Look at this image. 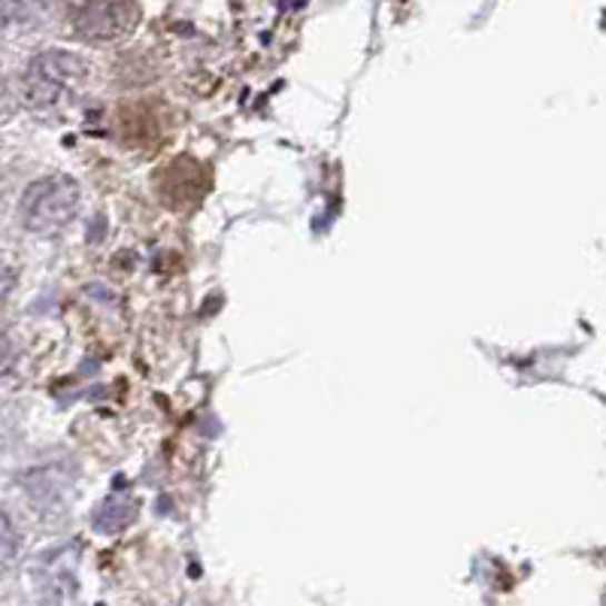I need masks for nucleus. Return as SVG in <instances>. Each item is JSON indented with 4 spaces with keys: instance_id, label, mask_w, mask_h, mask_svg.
Segmentation results:
<instances>
[{
    "instance_id": "5",
    "label": "nucleus",
    "mask_w": 606,
    "mask_h": 606,
    "mask_svg": "<svg viewBox=\"0 0 606 606\" xmlns=\"http://www.w3.org/2000/svg\"><path fill=\"white\" fill-rule=\"evenodd\" d=\"M22 485L31 504L37 509H58L64 504L67 491H70V483H67V474L56 470V467H37L31 474L22 476Z\"/></svg>"
},
{
    "instance_id": "8",
    "label": "nucleus",
    "mask_w": 606,
    "mask_h": 606,
    "mask_svg": "<svg viewBox=\"0 0 606 606\" xmlns=\"http://www.w3.org/2000/svg\"><path fill=\"white\" fill-rule=\"evenodd\" d=\"M12 540H16V534H12V518L10 513H3V558H7V564L12 562Z\"/></svg>"
},
{
    "instance_id": "1",
    "label": "nucleus",
    "mask_w": 606,
    "mask_h": 606,
    "mask_svg": "<svg viewBox=\"0 0 606 606\" xmlns=\"http://www.w3.org/2000/svg\"><path fill=\"white\" fill-rule=\"evenodd\" d=\"M89 67L73 52L64 49H46L33 56L19 79L22 103L33 112H52L64 107L67 100L77 98V91L86 82Z\"/></svg>"
},
{
    "instance_id": "4",
    "label": "nucleus",
    "mask_w": 606,
    "mask_h": 606,
    "mask_svg": "<svg viewBox=\"0 0 606 606\" xmlns=\"http://www.w3.org/2000/svg\"><path fill=\"white\" fill-rule=\"evenodd\" d=\"M207 188H210L207 167L195 161V158H173L155 177V191H158V198H161L167 210L198 207L200 198L207 195Z\"/></svg>"
},
{
    "instance_id": "7",
    "label": "nucleus",
    "mask_w": 606,
    "mask_h": 606,
    "mask_svg": "<svg viewBox=\"0 0 606 606\" xmlns=\"http://www.w3.org/2000/svg\"><path fill=\"white\" fill-rule=\"evenodd\" d=\"M137 516V507H133L128 497H107L98 509H95V516H91V525L100 530V534H119L133 521Z\"/></svg>"
},
{
    "instance_id": "2",
    "label": "nucleus",
    "mask_w": 606,
    "mask_h": 606,
    "mask_svg": "<svg viewBox=\"0 0 606 606\" xmlns=\"http://www.w3.org/2000/svg\"><path fill=\"white\" fill-rule=\"evenodd\" d=\"M79 186L70 177H43L24 188L19 200V219L31 234H56L77 219Z\"/></svg>"
},
{
    "instance_id": "6",
    "label": "nucleus",
    "mask_w": 606,
    "mask_h": 606,
    "mask_svg": "<svg viewBox=\"0 0 606 606\" xmlns=\"http://www.w3.org/2000/svg\"><path fill=\"white\" fill-rule=\"evenodd\" d=\"M46 19V0H3L7 33L37 31Z\"/></svg>"
},
{
    "instance_id": "3",
    "label": "nucleus",
    "mask_w": 606,
    "mask_h": 606,
    "mask_svg": "<svg viewBox=\"0 0 606 606\" xmlns=\"http://www.w3.org/2000/svg\"><path fill=\"white\" fill-rule=\"evenodd\" d=\"M67 24L86 43H119L140 24L137 0H64Z\"/></svg>"
}]
</instances>
